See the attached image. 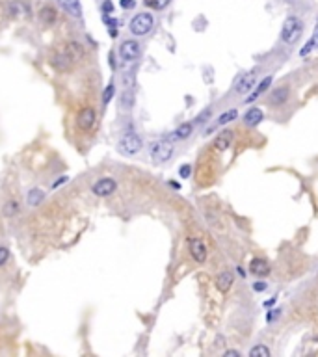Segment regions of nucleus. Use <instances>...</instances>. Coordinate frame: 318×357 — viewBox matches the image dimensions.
<instances>
[{
    "mask_svg": "<svg viewBox=\"0 0 318 357\" xmlns=\"http://www.w3.org/2000/svg\"><path fill=\"white\" fill-rule=\"evenodd\" d=\"M80 56H82V50L78 47V43H69L66 50L54 54V58H52V66L56 67L58 71H67V69L73 67V64H75Z\"/></svg>",
    "mask_w": 318,
    "mask_h": 357,
    "instance_id": "1",
    "label": "nucleus"
},
{
    "mask_svg": "<svg viewBox=\"0 0 318 357\" xmlns=\"http://www.w3.org/2000/svg\"><path fill=\"white\" fill-rule=\"evenodd\" d=\"M303 34V22L299 17L296 15H290L287 17V21L283 22V28H281V41L287 43V45H292L296 43Z\"/></svg>",
    "mask_w": 318,
    "mask_h": 357,
    "instance_id": "2",
    "label": "nucleus"
},
{
    "mask_svg": "<svg viewBox=\"0 0 318 357\" xmlns=\"http://www.w3.org/2000/svg\"><path fill=\"white\" fill-rule=\"evenodd\" d=\"M141 138L136 134V132H127V134H123L121 140H119V145H117V149L121 155L125 156H134V155H138L141 151Z\"/></svg>",
    "mask_w": 318,
    "mask_h": 357,
    "instance_id": "3",
    "label": "nucleus"
},
{
    "mask_svg": "<svg viewBox=\"0 0 318 357\" xmlns=\"http://www.w3.org/2000/svg\"><path fill=\"white\" fill-rule=\"evenodd\" d=\"M155 26V19L151 13H138L134 19L129 22V28L134 36H147Z\"/></svg>",
    "mask_w": 318,
    "mask_h": 357,
    "instance_id": "4",
    "label": "nucleus"
},
{
    "mask_svg": "<svg viewBox=\"0 0 318 357\" xmlns=\"http://www.w3.org/2000/svg\"><path fill=\"white\" fill-rule=\"evenodd\" d=\"M149 153L151 158L155 160L157 164H164V162H168L173 156V145L168 140H159L155 143H151Z\"/></svg>",
    "mask_w": 318,
    "mask_h": 357,
    "instance_id": "5",
    "label": "nucleus"
},
{
    "mask_svg": "<svg viewBox=\"0 0 318 357\" xmlns=\"http://www.w3.org/2000/svg\"><path fill=\"white\" fill-rule=\"evenodd\" d=\"M141 54V47L138 41H134V39H127V41H123L121 47H119V56L125 64H134Z\"/></svg>",
    "mask_w": 318,
    "mask_h": 357,
    "instance_id": "6",
    "label": "nucleus"
},
{
    "mask_svg": "<svg viewBox=\"0 0 318 357\" xmlns=\"http://www.w3.org/2000/svg\"><path fill=\"white\" fill-rule=\"evenodd\" d=\"M91 190H93L95 196H99V198H108V196H112L114 192L117 190V182H115L112 177L99 178Z\"/></svg>",
    "mask_w": 318,
    "mask_h": 357,
    "instance_id": "7",
    "label": "nucleus"
},
{
    "mask_svg": "<svg viewBox=\"0 0 318 357\" xmlns=\"http://www.w3.org/2000/svg\"><path fill=\"white\" fill-rule=\"evenodd\" d=\"M188 245H190V255L196 263H205L206 261V245L203 244V240L199 238H190L188 240Z\"/></svg>",
    "mask_w": 318,
    "mask_h": 357,
    "instance_id": "8",
    "label": "nucleus"
},
{
    "mask_svg": "<svg viewBox=\"0 0 318 357\" xmlns=\"http://www.w3.org/2000/svg\"><path fill=\"white\" fill-rule=\"evenodd\" d=\"M6 13L10 17H28L30 15V6L26 2H21V0H11L6 4Z\"/></svg>",
    "mask_w": 318,
    "mask_h": 357,
    "instance_id": "9",
    "label": "nucleus"
},
{
    "mask_svg": "<svg viewBox=\"0 0 318 357\" xmlns=\"http://www.w3.org/2000/svg\"><path fill=\"white\" fill-rule=\"evenodd\" d=\"M95 110L93 108H82L80 113H78V117H76V125H78V129L80 131H90L91 127L95 125Z\"/></svg>",
    "mask_w": 318,
    "mask_h": 357,
    "instance_id": "10",
    "label": "nucleus"
},
{
    "mask_svg": "<svg viewBox=\"0 0 318 357\" xmlns=\"http://www.w3.org/2000/svg\"><path fill=\"white\" fill-rule=\"evenodd\" d=\"M255 82H257V78H255V75L253 73H248V75H244L238 78V82H236V88H234V91L238 95H246L250 93L253 89V86H255Z\"/></svg>",
    "mask_w": 318,
    "mask_h": 357,
    "instance_id": "11",
    "label": "nucleus"
},
{
    "mask_svg": "<svg viewBox=\"0 0 318 357\" xmlns=\"http://www.w3.org/2000/svg\"><path fill=\"white\" fill-rule=\"evenodd\" d=\"M250 272L255 273V275H259V277H266L268 273L272 272L270 264L268 261H264V259H253L251 263H250Z\"/></svg>",
    "mask_w": 318,
    "mask_h": 357,
    "instance_id": "12",
    "label": "nucleus"
},
{
    "mask_svg": "<svg viewBox=\"0 0 318 357\" xmlns=\"http://www.w3.org/2000/svg\"><path fill=\"white\" fill-rule=\"evenodd\" d=\"M233 273L231 272H222L218 273V277H216V289L220 292H229L231 290V287H233Z\"/></svg>",
    "mask_w": 318,
    "mask_h": 357,
    "instance_id": "13",
    "label": "nucleus"
},
{
    "mask_svg": "<svg viewBox=\"0 0 318 357\" xmlns=\"http://www.w3.org/2000/svg\"><path fill=\"white\" fill-rule=\"evenodd\" d=\"M58 2H60V6H62L69 15H73V17H76V19H80V17H82V6H80V0H58Z\"/></svg>",
    "mask_w": 318,
    "mask_h": 357,
    "instance_id": "14",
    "label": "nucleus"
},
{
    "mask_svg": "<svg viewBox=\"0 0 318 357\" xmlns=\"http://www.w3.org/2000/svg\"><path fill=\"white\" fill-rule=\"evenodd\" d=\"M262 119H264V112H262L261 108H250L248 112L244 113V123L248 127H257Z\"/></svg>",
    "mask_w": 318,
    "mask_h": 357,
    "instance_id": "15",
    "label": "nucleus"
},
{
    "mask_svg": "<svg viewBox=\"0 0 318 357\" xmlns=\"http://www.w3.org/2000/svg\"><path fill=\"white\" fill-rule=\"evenodd\" d=\"M192 131H194V125L192 123H182V125H179L177 129L173 131L171 140H186V138H190Z\"/></svg>",
    "mask_w": 318,
    "mask_h": 357,
    "instance_id": "16",
    "label": "nucleus"
},
{
    "mask_svg": "<svg viewBox=\"0 0 318 357\" xmlns=\"http://www.w3.org/2000/svg\"><path fill=\"white\" fill-rule=\"evenodd\" d=\"M270 86H272V76H264L261 82L257 84L255 91H253V93L248 97V103H253V101H255L259 95H262L264 91H268V89H270Z\"/></svg>",
    "mask_w": 318,
    "mask_h": 357,
    "instance_id": "17",
    "label": "nucleus"
},
{
    "mask_svg": "<svg viewBox=\"0 0 318 357\" xmlns=\"http://www.w3.org/2000/svg\"><path fill=\"white\" fill-rule=\"evenodd\" d=\"M134 103H136V97H134V91L132 89H125L121 95H119V108L121 110H131L132 106H134Z\"/></svg>",
    "mask_w": 318,
    "mask_h": 357,
    "instance_id": "18",
    "label": "nucleus"
},
{
    "mask_svg": "<svg viewBox=\"0 0 318 357\" xmlns=\"http://www.w3.org/2000/svg\"><path fill=\"white\" fill-rule=\"evenodd\" d=\"M39 19H41V22L43 24H54L58 19V13L54 8H50V6H45V8H41V11H39Z\"/></svg>",
    "mask_w": 318,
    "mask_h": 357,
    "instance_id": "19",
    "label": "nucleus"
},
{
    "mask_svg": "<svg viewBox=\"0 0 318 357\" xmlns=\"http://www.w3.org/2000/svg\"><path fill=\"white\" fill-rule=\"evenodd\" d=\"M287 99H289V88H277V89H273L270 95V103L275 104V106L285 104L287 103Z\"/></svg>",
    "mask_w": 318,
    "mask_h": 357,
    "instance_id": "20",
    "label": "nucleus"
},
{
    "mask_svg": "<svg viewBox=\"0 0 318 357\" xmlns=\"http://www.w3.org/2000/svg\"><path fill=\"white\" fill-rule=\"evenodd\" d=\"M45 199V192L39 188H34L28 192V196H26V203H28V207H39L41 205V201Z\"/></svg>",
    "mask_w": 318,
    "mask_h": 357,
    "instance_id": "21",
    "label": "nucleus"
},
{
    "mask_svg": "<svg viewBox=\"0 0 318 357\" xmlns=\"http://www.w3.org/2000/svg\"><path fill=\"white\" fill-rule=\"evenodd\" d=\"M229 143H231V132H222L218 138H216V141H214V147L218 151H225L227 147H229Z\"/></svg>",
    "mask_w": 318,
    "mask_h": 357,
    "instance_id": "22",
    "label": "nucleus"
},
{
    "mask_svg": "<svg viewBox=\"0 0 318 357\" xmlns=\"http://www.w3.org/2000/svg\"><path fill=\"white\" fill-rule=\"evenodd\" d=\"M238 117V112L236 110H227V112H224L220 117H218V121H216V127H222V125H227L229 121H233V119H236Z\"/></svg>",
    "mask_w": 318,
    "mask_h": 357,
    "instance_id": "23",
    "label": "nucleus"
},
{
    "mask_svg": "<svg viewBox=\"0 0 318 357\" xmlns=\"http://www.w3.org/2000/svg\"><path fill=\"white\" fill-rule=\"evenodd\" d=\"M250 357H270V350L262 344H257L250 350Z\"/></svg>",
    "mask_w": 318,
    "mask_h": 357,
    "instance_id": "24",
    "label": "nucleus"
},
{
    "mask_svg": "<svg viewBox=\"0 0 318 357\" xmlns=\"http://www.w3.org/2000/svg\"><path fill=\"white\" fill-rule=\"evenodd\" d=\"M17 212H19V203H17V201H8V203L4 205V216L13 218Z\"/></svg>",
    "mask_w": 318,
    "mask_h": 357,
    "instance_id": "25",
    "label": "nucleus"
},
{
    "mask_svg": "<svg viewBox=\"0 0 318 357\" xmlns=\"http://www.w3.org/2000/svg\"><path fill=\"white\" fill-rule=\"evenodd\" d=\"M171 0H143V4L147 8H155V10H164Z\"/></svg>",
    "mask_w": 318,
    "mask_h": 357,
    "instance_id": "26",
    "label": "nucleus"
},
{
    "mask_svg": "<svg viewBox=\"0 0 318 357\" xmlns=\"http://www.w3.org/2000/svg\"><path fill=\"white\" fill-rule=\"evenodd\" d=\"M103 21L106 22V24H108V28H110V36H112V38H115V36H117V21L110 19L108 15H104Z\"/></svg>",
    "mask_w": 318,
    "mask_h": 357,
    "instance_id": "27",
    "label": "nucleus"
},
{
    "mask_svg": "<svg viewBox=\"0 0 318 357\" xmlns=\"http://www.w3.org/2000/svg\"><path fill=\"white\" fill-rule=\"evenodd\" d=\"M114 93H115V88H114V84H108L106 86V89H104L103 93V104H108L110 101H112Z\"/></svg>",
    "mask_w": 318,
    "mask_h": 357,
    "instance_id": "28",
    "label": "nucleus"
},
{
    "mask_svg": "<svg viewBox=\"0 0 318 357\" xmlns=\"http://www.w3.org/2000/svg\"><path fill=\"white\" fill-rule=\"evenodd\" d=\"M315 45H317V39H315V38H311V39H309V43H307V45H305V47H303V48H301V50H299V56H301V58L309 56V52H311V50H313V48H315Z\"/></svg>",
    "mask_w": 318,
    "mask_h": 357,
    "instance_id": "29",
    "label": "nucleus"
},
{
    "mask_svg": "<svg viewBox=\"0 0 318 357\" xmlns=\"http://www.w3.org/2000/svg\"><path fill=\"white\" fill-rule=\"evenodd\" d=\"M8 259H10V249L8 247H0V266H4Z\"/></svg>",
    "mask_w": 318,
    "mask_h": 357,
    "instance_id": "30",
    "label": "nucleus"
},
{
    "mask_svg": "<svg viewBox=\"0 0 318 357\" xmlns=\"http://www.w3.org/2000/svg\"><path fill=\"white\" fill-rule=\"evenodd\" d=\"M190 173H192V166H190V164H184L182 168L179 169V175H181V178H188V177H190Z\"/></svg>",
    "mask_w": 318,
    "mask_h": 357,
    "instance_id": "31",
    "label": "nucleus"
},
{
    "mask_svg": "<svg viewBox=\"0 0 318 357\" xmlns=\"http://www.w3.org/2000/svg\"><path fill=\"white\" fill-rule=\"evenodd\" d=\"M268 289V283H264V281H255L253 283V290L255 292H264Z\"/></svg>",
    "mask_w": 318,
    "mask_h": 357,
    "instance_id": "32",
    "label": "nucleus"
},
{
    "mask_svg": "<svg viewBox=\"0 0 318 357\" xmlns=\"http://www.w3.org/2000/svg\"><path fill=\"white\" fill-rule=\"evenodd\" d=\"M119 6L123 10H132L136 6V0H119Z\"/></svg>",
    "mask_w": 318,
    "mask_h": 357,
    "instance_id": "33",
    "label": "nucleus"
},
{
    "mask_svg": "<svg viewBox=\"0 0 318 357\" xmlns=\"http://www.w3.org/2000/svg\"><path fill=\"white\" fill-rule=\"evenodd\" d=\"M103 11L108 15V13H112L114 11V6H112V2L110 0H104V4H103Z\"/></svg>",
    "mask_w": 318,
    "mask_h": 357,
    "instance_id": "34",
    "label": "nucleus"
},
{
    "mask_svg": "<svg viewBox=\"0 0 318 357\" xmlns=\"http://www.w3.org/2000/svg\"><path fill=\"white\" fill-rule=\"evenodd\" d=\"M208 115H210V110H205V112H203V113H199V115H197L196 123H205Z\"/></svg>",
    "mask_w": 318,
    "mask_h": 357,
    "instance_id": "35",
    "label": "nucleus"
},
{
    "mask_svg": "<svg viewBox=\"0 0 318 357\" xmlns=\"http://www.w3.org/2000/svg\"><path fill=\"white\" fill-rule=\"evenodd\" d=\"M67 180H69V177H67V175H64V177H60L56 180V182H54V184H52V188H58V186H62V184H66Z\"/></svg>",
    "mask_w": 318,
    "mask_h": 357,
    "instance_id": "36",
    "label": "nucleus"
},
{
    "mask_svg": "<svg viewBox=\"0 0 318 357\" xmlns=\"http://www.w3.org/2000/svg\"><path fill=\"white\" fill-rule=\"evenodd\" d=\"M224 356L225 357H238V356H240V352H236V350H227Z\"/></svg>",
    "mask_w": 318,
    "mask_h": 357,
    "instance_id": "37",
    "label": "nucleus"
},
{
    "mask_svg": "<svg viewBox=\"0 0 318 357\" xmlns=\"http://www.w3.org/2000/svg\"><path fill=\"white\" fill-rule=\"evenodd\" d=\"M285 2H296V0H285Z\"/></svg>",
    "mask_w": 318,
    "mask_h": 357,
    "instance_id": "38",
    "label": "nucleus"
}]
</instances>
